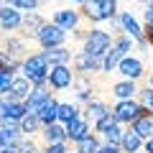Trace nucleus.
<instances>
[{"instance_id": "34", "label": "nucleus", "mask_w": 153, "mask_h": 153, "mask_svg": "<svg viewBox=\"0 0 153 153\" xmlns=\"http://www.w3.org/2000/svg\"><path fill=\"white\" fill-rule=\"evenodd\" d=\"M41 153H71L69 143H51V146H41Z\"/></svg>"}, {"instance_id": "14", "label": "nucleus", "mask_w": 153, "mask_h": 153, "mask_svg": "<svg viewBox=\"0 0 153 153\" xmlns=\"http://www.w3.org/2000/svg\"><path fill=\"white\" fill-rule=\"evenodd\" d=\"M28 38H23V36H13V33H8L5 38H3V44H0V49L5 51V54H10V56H16V59H26V51H28V44H26Z\"/></svg>"}, {"instance_id": "15", "label": "nucleus", "mask_w": 153, "mask_h": 153, "mask_svg": "<svg viewBox=\"0 0 153 153\" xmlns=\"http://www.w3.org/2000/svg\"><path fill=\"white\" fill-rule=\"evenodd\" d=\"M51 94H54V92H51L49 87H33V89H31V94L26 97V102H23V105H26V112L36 115L38 110L44 107V102L51 97Z\"/></svg>"}, {"instance_id": "21", "label": "nucleus", "mask_w": 153, "mask_h": 153, "mask_svg": "<svg viewBox=\"0 0 153 153\" xmlns=\"http://www.w3.org/2000/svg\"><path fill=\"white\" fill-rule=\"evenodd\" d=\"M36 115H38V120L44 123V125H51V123H59V100H56L54 94H51V97L44 102V107L38 110Z\"/></svg>"}, {"instance_id": "33", "label": "nucleus", "mask_w": 153, "mask_h": 153, "mask_svg": "<svg viewBox=\"0 0 153 153\" xmlns=\"http://www.w3.org/2000/svg\"><path fill=\"white\" fill-rule=\"evenodd\" d=\"M38 5H41V0H13V8H18V10H26V13L36 10Z\"/></svg>"}, {"instance_id": "20", "label": "nucleus", "mask_w": 153, "mask_h": 153, "mask_svg": "<svg viewBox=\"0 0 153 153\" xmlns=\"http://www.w3.org/2000/svg\"><path fill=\"white\" fill-rule=\"evenodd\" d=\"M31 89H33V84L28 82L23 74H16V79H13V84H10V92H8V97L10 100H18V102H26V97L31 94Z\"/></svg>"}, {"instance_id": "19", "label": "nucleus", "mask_w": 153, "mask_h": 153, "mask_svg": "<svg viewBox=\"0 0 153 153\" xmlns=\"http://www.w3.org/2000/svg\"><path fill=\"white\" fill-rule=\"evenodd\" d=\"M41 140H44V146H51V143H69V140H66V128L61 125V123L44 125V130H41Z\"/></svg>"}, {"instance_id": "36", "label": "nucleus", "mask_w": 153, "mask_h": 153, "mask_svg": "<svg viewBox=\"0 0 153 153\" xmlns=\"http://www.w3.org/2000/svg\"><path fill=\"white\" fill-rule=\"evenodd\" d=\"M143 153H153V135L148 140H143Z\"/></svg>"}, {"instance_id": "31", "label": "nucleus", "mask_w": 153, "mask_h": 153, "mask_svg": "<svg viewBox=\"0 0 153 153\" xmlns=\"http://www.w3.org/2000/svg\"><path fill=\"white\" fill-rule=\"evenodd\" d=\"M18 151H21V153H41V146H38L33 138H21Z\"/></svg>"}, {"instance_id": "28", "label": "nucleus", "mask_w": 153, "mask_h": 153, "mask_svg": "<svg viewBox=\"0 0 153 153\" xmlns=\"http://www.w3.org/2000/svg\"><path fill=\"white\" fill-rule=\"evenodd\" d=\"M123 135H125V125H120V123H117L115 128H110V130L102 135V140H105V143H112V146H120Z\"/></svg>"}, {"instance_id": "40", "label": "nucleus", "mask_w": 153, "mask_h": 153, "mask_svg": "<svg viewBox=\"0 0 153 153\" xmlns=\"http://www.w3.org/2000/svg\"><path fill=\"white\" fill-rule=\"evenodd\" d=\"M0 100H3V97H0Z\"/></svg>"}, {"instance_id": "2", "label": "nucleus", "mask_w": 153, "mask_h": 153, "mask_svg": "<svg viewBox=\"0 0 153 153\" xmlns=\"http://www.w3.org/2000/svg\"><path fill=\"white\" fill-rule=\"evenodd\" d=\"M84 23H102V21H112L117 16V0H92L79 5Z\"/></svg>"}, {"instance_id": "39", "label": "nucleus", "mask_w": 153, "mask_h": 153, "mask_svg": "<svg viewBox=\"0 0 153 153\" xmlns=\"http://www.w3.org/2000/svg\"><path fill=\"white\" fill-rule=\"evenodd\" d=\"M71 153H76V151H71Z\"/></svg>"}, {"instance_id": "9", "label": "nucleus", "mask_w": 153, "mask_h": 153, "mask_svg": "<svg viewBox=\"0 0 153 153\" xmlns=\"http://www.w3.org/2000/svg\"><path fill=\"white\" fill-rule=\"evenodd\" d=\"M66 140L71 143V146H76L79 140H84V138H89L94 133V128L89 125V120L84 117V115H79L76 120H71V123H66Z\"/></svg>"}, {"instance_id": "10", "label": "nucleus", "mask_w": 153, "mask_h": 153, "mask_svg": "<svg viewBox=\"0 0 153 153\" xmlns=\"http://www.w3.org/2000/svg\"><path fill=\"white\" fill-rule=\"evenodd\" d=\"M51 23H56V26H61L64 31H76V28H82V13L79 10H71V8H59V10H54V16H51Z\"/></svg>"}, {"instance_id": "37", "label": "nucleus", "mask_w": 153, "mask_h": 153, "mask_svg": "<svg viewBox=\"0 0 153 153\" xmlns=\"http://www.w3.org/2000/svg\"><path fill=\"white\" fill-rule=\"evenodd\" d=\"M0 153H21V151H18V146H5L0 148Z\"/></svg>"}, {"instance_id": "3", "label": "nucleus", "mask_w": 153, "mask_h": 153, "mask_svg": "<svg viewBox=\"0 0 153 153\" xmlns=\"http://www.w3.org/2000/svg\"><path fill=\"white\" fill-rule=\"evenodd\" d=\"M110 46H112V33L102 31V28H89L84 41H82V51L94 56V59H102Z\"/></svg>"}, {"instance_id": "22", "label": "nucleus", "mask_w": 153, "mask_h": 153, "mask_svg": "<svg viewBox=\"0 0 153 153\" xmlns=\"http://www.w3.org/2000/svg\"><path fill=\"white\" fill-rule=\"evenodd\" d=\"M120 151L123 153H140L143 151V138L138 135L133 128H125V135L120 140Z\"/></svg>"}, {"instance_id": "25", "label": "nucleus", "mask_w": 153, "mask_h": 153, "mask_svg": "<svg viewBox=\"0 0 153 153\" xmlns=\"http://www.w3.org/2000/svg\"><path fill=\"white\" fill-rule=\"evenodd\" d=\"M79 115H82V110H79L76 102H59V123H61V125L76 120Z\"/></svg>"}, {"instance_id": "29", "label": "nucleus", "mask_w": 153, "mask_h": 153, "mask_svg": "<svg viewBox=\"0 0 153 153\" xmlns=\"http://www.w3.org/2000/svg\"><path fill=\"white\" fill-rule=\"evenodd\" d=\"M138 102H140L143 105V107H146L148 110V112H151L153 115V89L151 87H140V92H138Z\"/></svg>"}, {"instance_id": "4", "label": "nucleus", "mask_w": 153, "mask_h": 153, "mask_svg": "<svg viewBox=\"0 0 153 153\" xmlns=\"http://www.w3.org/2000/svg\"><path fill=\"white\" fill-rule=\"evenodd\" d=\"M110 112H112V117L120 123V125L130 128L133 123L140 117V115H146V112H148V110L143 107L138 100H117V102L112 105V110H110Z\"/></svg>"}, {"instance_id": "6", "label": "nucleus", "mask_w": 153, "mask_h": 153, "mask_svg": "<svg viewBox=\"0 0 153 153\" xmlns=\"http://www.w3.org/2000/svg\"><path fill=\"white\" fill-rule=\"evenodd\" d=\"M115 71H117L123 79H133V82H143V79H146V74H148L143 59H138V56H133V54L123 56Z\"/></svg>"}, {"instance_id": "18", "label": "nucleus", "mask_w": 153, "mask_h": 153, "mask_svg": "<svg viewBox=\"0 0 153 153\" xmlns=\"http://www.w3.org/2000/svg\"><path fill=\"white\" fill-rule=\"evenodd\" d=\"M110 110H112V107H107V105H105L102 100H92V102H89L87 107L82 110V115L89 120V125L94 128L100 120H102V117H107V115H110Z\"/></svg>"}, {"instance_id": "27", "label": "nucleus", "mask_w": 153, "mask_h": 153, "mask_svg": "<svg viewBox=\"0 0 153 153\" xmlns=\"http://www.w3.org/2000/svg\"><path fill=\"white\" fill-rule=\"evenodd\" d=\"M100 143H102V138H100L97 133H92L89 138H84V140L76 143L74 151H76V153H97V151H100Z\"/></svg>"}, {"instance_id": "26", "label": "nucleus", "mask_w": 153, "mask_h": 153, "mask_svg": "<svg viewBox=\"0 0 153 153\" xmlns=\"http://www.w3.org/2000/svg\"><path fill=\"white\" fill-rule=\"evenodd\" d=\"M21 66H23V59H16V56L5 54V51L0 49V71H5V74H13V76H16L18 71H21Z\"/></svg>"}, {"instance_id": "24", "label": "nucleus", "mask_w": 153, "mask_h": 153, "mask_svg": "<svg viewBox=\"0 0 153 153\" xmlns=\"http://www.w3.org/2000/svg\"><path fill=\"white\" fill-rule=\"evenodd\" d=\"M133 130L138 133V135L143 138V140H148V138L153 135V115L151 112H146V115H140V117H138L135 123H133Z\"/></svg>"}, {"instance_id": "8", "label": "nucleus", "mask_w": 153, "mask_h": 153, "mask_svg": "<svg viewBox=\"0 0 153 153\" xmlns=\"http://www.w3.org/2000/svg\"><path fill=\"white\" fill-rule=\"evenodd\" d=\"M74 69L71 66H49V89L56 92H64L74 84Z\"/></svg>"}, {"instance_id": "17", "label": "nucleus", "mask_w": 153, "mask_h": 153, "mask_svg": "<svg viewBox=\"0 0 153 153\" xmlns=\"http://www.w3.org/2000/svg\"><path fill=\"white\" fill-rule=\"evenodd\" d=\"M110 92H112L115 100H135L138 92H140V87H138V82H133V79H120V82H115L112 87H110Z\"/></svg>"}, {"instance_id": "30", "label": "nucleus", "mask_w": 153, "mask_h": 153, "mask_svg": "<svg viewBox=\"0 0 153 153\" xmlns=\"http://www.w3.org/2000/svg\"><path fill=\"white\" fill-rule=\"evenodd\" d=\"M115 125H117V120H115V117H112V112H110V115H107V117H102V120H100V123H97V125H94V133H97V135H100V138H102V135H105V133H107V130H110V128H115Z\"/></svg>"}, {"instance_id": "16", "label": "nucleus", "mask_w": 153, "mask_h": 153, "mask_svg": "<svg viewBox=\"0 0 153 153\" xmlns=\"http://www.w3.org/2000/svg\"><path fill=\"white\" fill-rule=\"evenodd\" d=\"M44 56H46V61H49V66H69L71 59H74V54H71L69 46H54V49H46Z\"/></svg>"}, {"instance_id": "1", "label": "nucleus", "mask_w": 153, "mask_h": 153, "mask_svg": "<svg viewBox=\"0 0 153 153\" xmlns=\"http://www.w3.org/2000/svg\"><path fill=\"white\" fill-rule=\"evenodd\" d=\"M21 74L26 76L33 87H49V61H46L44 51H38V54H28L26 59H23Z\"/></svg>"}, {"instance_id": "23", "label": "nucleus", "mask_w": 153, "mask_h": 153, "mask_svg": "<svg viewBox=\"0 0 153 153\" xmlns=\"http://www.w3.org/2000/svg\"><path fill=\"white\" fill-rule=\"evenodd\" d=\"M18 125H21L23 138H36V135H41V130H44V123L38 120V115H31V112H28Z\"/></svg>"}, {"instance_id": "12", "label": "nucleus", "mask_w": 153, "mask_h": 153, "mask_svg": "<svg viewBox=\"0 0 153 153\" xmlns=\"http://www.w3.org/2000/svg\"><path fill=\"white\" fill-rule=\"evenodd\" d=\"M21 23H23V13L18 10V8H13V5L0 8V31L3 33L21 31Z\"/></svg>"}, {"instance_id": "38", "label": "nucleus", "mask_w": 153, "mask_h": 153, "mask_svg": "<svg viewBox=\"0 0 153 153\" xmlns=\"http://www.w3.org/2000/svg\"><path fill=\"white\" fill-rule=\"evenodd\" d=\"M143 82H146V87H151V89H153V71H148V74H146V79H143Z\"/></svg>"}, {"instance_id": "32", "label": "nucleus", "mask_w": 153, "mask_h": 153, "mask_svg": "<svg viewBox=\"0 0 153 153\" xmlns=\"http://www.w3.org/2000/svg\"><path fill=\"white\" fill-rule=\"evenodd\" d=\"M16 76L13 74H5V71H0V97H8V92H10V84Z\"/></svg>"}, {"instance_id": "5", "label": "nucleus", "mask_w": 153, "mask_h": 153, "mask_svg": "<svg viewBox=\"0 0 153 153\" xmlns=\"http://www.w3.org/2000/svg\"><path fill=\"white\" fill-rule=\"evenodd\" d=\"M66 33L69 31H64L61 26H56V23H46L41 31H38V36H36V44L41 46V49H54V46H64L66 44Z\"/></svg>"}, {"instance_id": "35", "label": "nucleus", "mask_w": 153, "mask_h": 153, "mask_svg": "<svg viewBox=\"0 0 153 153\" xmlns=\"http://www.w3.org/2000/svg\"><path fill=\"white\" fill-rule=\"evenodd\" d=\"M97 153H123V151H120V146H112V143H105V140H102Z\"/></svg>"}, {"instance_id": "13", "label": "nucleus", "mask_w": 153, "mask_h": 153, "mask_svg": "<svg viewBox=\"0 0 153 153\" xmlns=\"http://www.w3.org/2000/svg\"><path fill=\"white\" fill-rule=\"evenodd\" d=\"M46 18L41 16V13H36V10H31V13H23V23H21V36L23 38H36L38 36V31L46 26Z\"/></svg>"}, {"instance_id": "7", "label": "nucleus", "mask_w": 153, "mask_h": 153, "mask_svg": "<svg viewBox=\"0 0 153 153\" xmlns=\"http://www.w3.org/2000/svg\"><path fill=\"white\" fill-rule=\"evenodd\" d=\"M117 21H120V31L125 33V36H130L140 49H146V46H148L146 31H143V26L133 18V13H130V10H120V13H117Z\"/></svg>"}, {"instance_id": "11", "label": "nucleus", "mask_w": 153, "mask_h": 153, "mask_svg": "<svg viewBox=\"0 0 153 153\" xmlns=\"http://www.w3.org/2000/svg\"><path fill=\"white\" fill-rule=\"evenodd\" d=\"M71 69L74 74H94V71H102V59H94V56L84 54V51H76L74 59H71Z\"/></svg>"}]
</instances>
